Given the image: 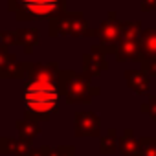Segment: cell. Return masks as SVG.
<instances>
[{
  "instance_id": "277c9868",
  "label": "cell",
  "mask_w": 156,
  "mask_h": 156,
  "mask_svg": "<svg viewBox=\"0 0 156 156\" xmlns=\"http://www.w3.org/2000/svg\"><path fill=\"white\" fill-rule=\"evenodd\" d=\"M0 152H11L15 156H26L30 152V143L26 141H13V140H4L0 141Z\"/></svg>"
},
{
  "instance_id": "5b68a950",
  "label": "cell",
  "mask_w": 156,
  "mask_h": 156,
  "mask_svg": "<svg viewBox=\"0 0 156 156\" xmlns=\"http://www.w3.org/2000/svg\"><path fill=\"white\" fill-rule=\"evenodd\" d=\"M138 145H140V141H136V140L132 138V134L127 130V132L121 136L118 149L123 152V156H138Z\"/></svg>"
},
{
  "instance_id": "6da1fadb",
  "label": "cell",
  "mask_w": 156,
  "mask_h": 156,
  "mask_svg": "<svg viewBox=\"0 0 156 156\" xmlns=\"http://www.w3.org/2000/svg\"><path fill=\"white\" fill-rule=\"evenodd\" d=\"M59 103V90L50 77H37L24 88L26 110L37 116H50Z\"/></svg>"
},
{
  "instance_id": "3957f363",
  "label": "cell",
  "mask_w": 156,
  "mask_h": 156,
  "mask_svg": "<svg viewBox=\"0 0 156 156\" xmlns=\"http://www.w3.org/2000/svg\"><path fill=\"white\" fill-rule=\"evenodd\" d=\"M99 121L92 114H79L75 119V132L77 136H98Z\"/></svg>"
},
{
  "instance_id": "9c48e42d",
  "label": "cell",
  "mask_w": 156,
  "mask_h": 156,
  "mask_svg": "<svg viewBox=\"0 0 156 156\" xmlns=\"http://www.w3.org/2000/svg\"><path fill=\"white\" fill-rule=\"evenodd\" d=\"M48 156H73V149H72L70 145L57 147V149H50Z\"/></svg>"
},
{
  "instance_id": "8992f818",
  "label": "cell",
  "mask_w": 156,
  "mask_h": 156,
  "mask_svg": "<svg viewBox=\"0 0 156 156\" xmlns=\"http://www.w3.org/2000/svg\"><path fill=\"white\" fill-rule=\"evenodd\" d=\"M138 156H156V140L143 138L138 145Z\"/></svg>"
},
{
  "instance_id": "30bf717a",
  "label": "cell",
  "mask_w": 156,
  "mask_h": 156,
  "mask_svg": "<svg viewBox=\"0 0 156 156\" xmlns=\"http://www.w3.org/2000/svg\"><path fill=\"white\" fill-rule=\"evenodd\" d=\"M50 147H39V149H31L28 152V156H48Z\"/></svg>"
},
{
  "instance_id": "7a4b0ae2",
  "label": "cell",
  "mask_w": 156,
  "mask_h": 156,
  "mask_svg": "<svg viewBox=\"0 0 156 156\" xmlns=\"http://www.w3.org/2000/svg\"><path fill=\"white\" fill-rule=\"evenodd\" d=\"M59 0H22V8L35 15V17H44L55 11Z\"/></svg>"
},
{
  "instance_id": "ba28073f",
  "label": "cell",
  "mask_w": 156,
  "mask_h": 156,
  "mask_svg": "<svg viewBox=\"0 0 156 156\" xmlns=\"http://www.w3.org/2000/svg\"><path fill=\"white\" fill-rule=\"evenodd\" d=\"M19 129H20V138H22V141H26V143H31V140H33L35 134L39 132V127L33 125V123H20Z\"/></svg>"
},
{
  "instance_id": "52a82bcc",
  "label": "cell",
  "mask_w": 156,
  "mask_h": 156,
  "mask_svg": "<svg viewBox=\"0 0 156 156\" xmlns=\"http://www.w3.org/2000/svg\"><path fill=\"white\" fill-rule=\"evenodd\" d=\"M118 147H119V141H118L114 130H110L108 136H105L103 141H101V152H103V154H105V152H107V154H112V152L118 151Z\"/></svg>"
}]
</instances>
